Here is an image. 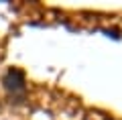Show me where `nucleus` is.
Wrapping results in <instances>:
<instances>
[{
  "mask_svg": "<svg viewBox=\"0 0 122 120\" xmlns=\"http://www.w3.org/2000/svg\"><path fill=\"white\" fill-rule=\"evenodd\" d=\"M102 33H104L106 37H112L114 41H120V39H122V33L118 29H102Z\"/></svg>",
  "mask_w": 122,
  "mask_h": 120,
  "instance_id": "2",
  "label": "nucleus"
},
{
  "mask_svg": "<svg viewBox=\"0 0 122 120\" xmlns=\"http://www.w3.org/2000/svg\"><path fill=\"white\" fill-rule=\"evenodd\" d=\"M0 110H2V104H0Z\"/></svg>",
  "mask_w": 122,
  "mask_h": 120,
  "instance_id": "3",
  "label": "nucleus"
},
{
  "mask_svg": "<svg viewBox=\"0 0 122 120\" xmlns=\"http://www.w3.org/2000/svg\"><path fill=\"white\" fill-rule=\"evenodd\" d=\"M2 88L8 94L10 104H25L26 100V73L20 67H8L2 75Z\"/></svg>",
  "mask_w": 122,
  "mask_h": 120,
  "instance_id": "1",
  "label": "nucleus"
}]
</instances>
